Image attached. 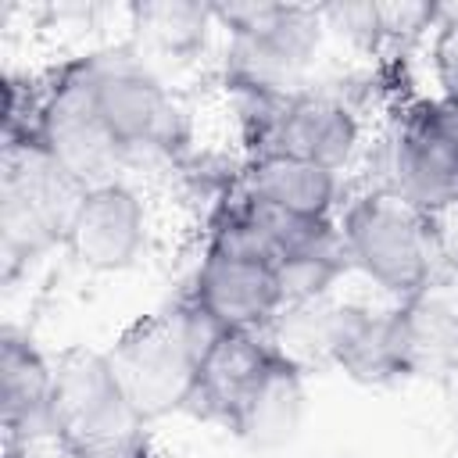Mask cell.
I'll use <instances>...</instances> for the list:
<instances>
[{
	"mask_svg": "<svg viewBox=\"0 0 458 458\" xmlns=\"http://www.w3.org/2000/svg\"><path fill=\"white\" fill-rule=\"evenodd\" d=\"M50 444L68 458H157L107 351L68 347L54 358Z\"/></svg>",
	"mask_w": 458,
	"mask_h": 458,
	"instance_id": "6da1fadb",
	"label": "cell"
},
{
	"mask_svg": "<svg viewBox=\"0 0 458 458\" xmlns=\"http://www.w3.org/2000/svg\"><path fill=\"white\" fill-rule=\"evenodd\" d=\"M225 329L186 293L172 311L136 318L107 347V358L136 404L150 422L190 404L200 358Z\"/></svg>",
	"mask_w": 458,
	"mask_h": 458,
	"instance_id": "7a4b0ae2",
	"label": "cell"
},
{
	"mask_svg": "<svg viewBox=\"0 0 458 458\" xmlns=\"http://www.w3.org/2000/svg\"><path fill=\"white\" fill-rule=\"evenodd\" d=\"M215 25L225 29V86L233 93L286 97L304 89L318 61L326 18L304 4H215Z\"/></svg>",
	"mask_w": 458,
	"mask_h": 458,
	"instance_id": "3957f363",
	"label": "cell"
},
{
	"mask_svg": "<svg viewBox=\"0 0 458 458\" xmlns=\"http://www.w3.org/2000/svg\"><path fill=\"white\" fill-rule=\"evenodd\" d=\"M340 240L351 268H358L394 304H408L433 290L440 254L429 215L404 197L376 186L344 204Z\"/></svg>",
	"mask_w": 458,
	"mask_h": 458,
	"instance_id": "277c9868",
	"label": "cell"
},
{
	"mask_svg": "<svg viewBox=\"0 0 458 458\" xmlns=\"http://www.w3.org/2000/svg\"><path fill=\"white\" fill-rule=\"evenodd\" d=\"M82 75L104 125L122 143L125 157H179L190 147V118L165 79L143 61V54H89L82 57Z\"/></svg>",
	"mask_w": 458,
	"mask_h": 458,
	"instance_id": "5b68a950",
	"label": "cell"
},
{
	"mask_svg": "<svg viewBox=\"0 0 458 458\" xmlns=\"http://www.w3.org/2000/svg\"><path fill=\"white\" fill-rule=\"evenodd\" d=\"M240 125L250 157L286 154L333 172H344L361 147V122L354 107L322 89H297L286 97L236 93Z\"/></svg>",
	"mask_w": 458,
	"mask_h": 458,
	"instance_id": "8992f818",
	"label": "cell"
},
{
	"mask_svg": "<svg viewBox=\"0 0 458 458\" xmlns=\"http://www.w3.org/2000/svg\"><path fill=\"white\" fill-rule=\"evenodd\" d=\"M25 147H36L79 190L118 179V168L129 157L93 104V93L82 75V57L64 61L61 68L43 75V100Z\"/></svg>",
	"mask_w": 458,
	"mask_h": 458,
	"instance_id": "52a82bcc",
	"label": "cell"
},
{
	"mask_svg": "<svg viewBox=\"0 0 458 458\" xmlns=\"http://www.w3.org/2000/svg\"><path fill=\"white\" fill-rule=\"evenodd\" d=\"M383 190L426 215L458 200V104L437 93L401 107L386 143Z\"/></svg>",
	"mask_w": 458,
	"mask_h": 458,
	"instance_id": "ba28073f",
	"label": "cell"
},
{
	"mask_svg": "<svg viewBox=\"0 0 458 458\" xmlns=\"http://www.w3.org/2000/svg\"><path fill=\"white\" fill-rule=\"evenodd\" d=\"M79 193L82 190L36 147L4 150V172H0L4 258L14 265V261H32L50 247H64V229Z\"/></svg>",
	"mask_w": 458,
	"mask_h": 458,
	"instance_id": "9c48e42d",
	"label": "cell"
},
{
	"mask_svg": "<svg viewBox=\"0 0 458 458\" xmlns=\"http://www.w3.org/2000/svg\"><path fill=\"white\" fill-rule=\"evenodd\" d=\"M147 236L150 218L143 197L125 179H111L79 193L64 229V250L89 272H125L143 258Z\"/></svg>",
	"mask_w": 458,
	"mask_h": 458,
	"instance_id": "30bf717a",
	"label": "cell"
},
{
	"mask_svg": "<svg viewBox=\"0 0 458 458\" xmlns=\"http://www.w3.org/2000/svg\"><path fill=\"white\" fill-rule=\"evenodd\" d=\"M186 293L222 329H240V333H268L279 311L286 308L272 261L250 250H233L215 243H204V254L197 261Z\"/></svg>",
	"mask_w": 458,
	"mask_h": 458,
	"instance_id": "8fae6325",
	"label": "cell"
},
{
	"mask_svg": "<svg viewBox=\"0 0 458 458\" xmlns=\"http://www.w3.org/2000/svg\"><path fill=\"white\" fill-rule=\"evenodd\" d=\"M329 361L344 369L354 383L386 386L408 376H419L411 322L404 304L365 308L340 304L329 322Z\"/></svg>",
	"mask_w": 458,
	"mask_h": 458,
	"instance_id": "7c38bea8",
	"label": "cell"
},
{
	"mask_svg": "<svg viewBox=\"0 0 458 458\" xmlns=\"http://www.w3.org/2000/svg\"><path fill=\"white\" fill-rule=\"evenodd\" d=\"M50 404H54V358H47L29 333L4 326L0 333L4 444L50 440Z\"/></svg>",
	"mask_w": 458,
	"mask_h": 458,
	"instance_id": "4fadbf2b",
	"label": "cell"
},
{
	"mask_svg": "<svg viewBox=\"0 0 458 458\" xmlns=\"http://www.w3.org/2000/svg\"><path fill=\"white\" fill-rule=\"evenodd\" d=\"M272 351H276V344L268 340V333L225 329L197 365L186 411L229 429L236 408L243 404L247 390L268 365Z\"/></svg>",
	"mask_w": 458,
	"mask_h": 458,
	"instance_id": "5bb4252c",
	"label": "cell"
},
{
	"mask_svg": "<svg viewBox=\"0 0 458 458\" xmlns=\"http://www.w3.org/2000/svg\"><path fill=\"white\" fill-rule=\"evenodd\" d=\"M304 365H297L279 347L272 351L268 365L247 390L243 404L236 408L229 433L240 437L254 451H276L290 444L304 419Z\"/></svg>",
	"mask_w": 458,
	"mask_h": 458,
	"instance_id": "9a60e30c",
	"label": "cell"
},
{
	"mask_svg": "<svg viewBox=\"0 0 458 458\" xmlns=\"http://www.w3.org/2000/svg\"><path fill=\"white\" fill-rule=\"evenodd\" d=\"M240 186L254 200L304 222H326L340 204V172L286 154L250 157Z\"/></svg>",
	"mask_w": 458,
	"mask_h": 458,
	"instance_id": "2e32d148",
	"label": "cell"
},
{
	"mask_svg": "<svg viewBox=\"0 0 458 458\" xmlns=\"http://www.w3.org/2000/svg\"><path fill=\"white\" fill-rule=\"evenodd\" d=\"M132 18L147 47L175 57L204 47L208 29L215 25L211 7H200V4H143V7H132Z\"/></svg>",
	"mask_w": 458,
	"mask_h": 458,
	"instance_id": "e0dca14e",
	"label": "cell"
},
{
	"mask_svg": "<svg viewBox=\"0 0 458 458\" xmlns=\"http://www.w3.org/2000/svg\"><path fill=\"white\" fill-rule=\"evenodd\" d=\"M433 75H437L440 97L458 104V11L437 29V39H433Z\"/></svg>",
	"mask_w": 458,
	"mask_h": 458,
	"instance_id": "ac0fdd59",
	"label": "cell"
},
{
	"mask_svg": "<svg viewBox=\"0 0 458 458\" xmlns=\"http://www.w3.org/2000/svg\"><path fill=\"white\" fill-rule=\"evenodd\" d=\"M4 458H68V454L50 440H39V444H4Z\"/></svg>",
	"mask_w": 458,
	"mask_h": 458,
	"instance_id": "d6986e66",
	"label": "cell"
},
{
	"mask_svg": "<svg viewBox=\"0 0 458 458\" xmlns=\"http://www.w3.org/2000/svg\"><path fill=\"white\" fill-rule=\"evenodd\" d=\"M440 376H447L451 383H458V333L451 340V351H447V361H444V372Z\"/></svg>",
	"mask_w": 458,
	"mask_h": 458,
	"instance_id": "ffe728a7",
	"label": "cell"
}]
</instances>
